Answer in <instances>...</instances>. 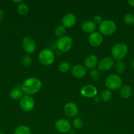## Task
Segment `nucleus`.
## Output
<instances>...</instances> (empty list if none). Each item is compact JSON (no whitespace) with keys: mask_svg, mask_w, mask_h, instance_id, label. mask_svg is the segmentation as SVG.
Returning a JSON list of instances; mask_svg holds the SVG:
<instances>
[{"mask_svg":"<svg viewBox=\"0 0 134 134\" xmlns=\"http://www.w3.org/2000/svg\"><path fill=\"white\" fill-rule=\"evenodd\" d=\"M88 41H89V44L92 47H97L102 44V41H103V37L99 32L95 31L89 35Z\"/></svg>","mask_w":134,"mask_h":134,"instance_id":"14","label":"nucleus"},{"mask_svg":"<svg viewBox=\"0 0 134 134\" xmlns=\"http://www.w3.org/2000/svg\"><path fill=\"white\" fill-rule=\"evenodd\" d=\"M72 125L76 129H80L82 128L83 125H84V121L83 119L80 117H76V119L74 120Z\"/></svg>","mask_w":134,"mask_h":134,"instance_id":"27","label":"nucleus"},{"mask_svg":"<svg viewBox=\"0 0 134 134\" xmlns=\"http://www.w3.org/2000/svg\"><path fill=\"white\" fill-rule=\"evenodd\" d=\"M22 46L24 51L28 54H32L36 50L35 41L30 37H25L22 41Z\"/></svg>","mask_w":134,"mask_h":134,"instance_id":"10","label":"nucleus"},{"mask_svg":"<svg viewBox=\"0 0 134 134\" xmlns=\"http://www.w3.org/2000/svg\"><path fill=\"white\" fill-rule=\"evenodd\" d=\"M81 30L86 34H92L95 32L97 28V25L92 20H85L81 24Z\"/></svg>","mask_w":134,"mask_h":134,"instance_id":"17","label":"nucleus"},{"mask_svg":"<svg viewBox=\"0 0 134 134\" xmlns=\"http://www.w3.org/2000/svg\"><path fill=\"white\" fill-rule=\"evenodd\" d=\"M97 88L91 85H87L83 86L81 89V94L85 98H94L97 95Z\"/></svg>","mask_w":134,"mask_h":134,"instance_id":"11","label":"nucleus"},{"mask_svg":"<svg viewBox=\"0 0 134 134\" xmlns=\"http://www.w3.org/2000/svg\"><path fill=\"white\" fill-rule=\"evenodd\" d=\"M93 22H94V23L96 25L97 24H101V23L102 22V21H103V19H102V17L101 16V15H99V14H97V15H95L94 17H93Z\"/></svg>","mask_w":134,"mask_h":134,"instance_id":"30","label":"nucleus"},{"mask_svg":"<svg viewBox=\"0 0 134 134\" xmlns=\"http://www.w3.org/2000/svg\"><path fill=\"white\" fill-rule=\"evenodd\" d=\"M55 54L49 48H44L39 52L38 54L39 61L42 65H50L55 61Z\"/></svg>","mask_w":134,"mask_h":134,"instance_id":"5","label":"nucleus"},{"mask_svg":"<svg viewBox=\"0 0 134 134\" xmlns=\"http://www.w3.org/2000/svg\"><path fill=\"white\" fill-rule=\"evenodd\" d=\"M23 94L24 92L21 87H16L11 90L10 93H9V96L14 100H20L24 96Z\"/></svg>","mask_w":134,"mask_h":134,"instance_id":"19","label":"nucleus"},{"mask_svg":"<svg viewBox=\"0 0 134 134\" xmlns=\"http://www.w3.org/2000/svg\"><path fill=\"white\" fill-rule=\"evenodd\" d=\"M4 16V13L2 9H0V20H1L3 19V18Z\"/></svg>","mask_w":134,"mask_h":134,"instance_id":"32","label":"nucleus"},{"mask_svg":"<svg viewBox=\"0 0 134 134\" xmlns=\"http://www.w3.org/2000/svg\"><path fill=\"white\" fill-rule=\"evenodd\" d=\"M127 3H128V4L130 6L134 7V0H128Z\"/></svg>","mask_w":134,"mask_h":134,"instance_id":"31","label":"nucleus"},{"mask_svg":"<svg viewBox=\"0 0 134 134\" xmlns=\"http://www.w3.org/2000/svg\"><path fill=\"white\" fill-rule=\"evenodd\" d=\"M35 102L31 96L25 95L20 101V107L24 112H30L34 109Z\"/></svg>","mask_w":134,"mask_h":134,"instance_id":"7","label":"nucleus"},{"mask_svg":"<svg viewBox=\"0 0 134 134\" xmlns=\"http://www.w3.org/2000/svg\"><path fill=\"white\" fill-rule=\"evenodd\" d=\"M131 67H132L133 69H134V59H133V60H132V61H131Z\"/></svg>","mask_w":134,"mask_h":134,"instance_id":"34","label":"nucleus"},{"mask_svg":"<svg viewBox=\"0 0 134 134\" xmlns=\"http://www.w3.org/2000/svg\"><path fill=\"white\" fill-rule=\"evenodd\" d=\"M32 57L28 54L25 55V56L23 57V58H22V64L26 67L30 66V65L32 64Z\"/></svg>","mask_w":134,"mask_h":134,"instance_id":"29","label":"nucleus"},{"mask_svg":"<svg viewBox=\"0 0 134 134\" xmlns=\"http://www.w3.org/2000/svg\"><path fill=\"white\" fill-rule=\"evenodd\" d=\"M73 44V41L71 37L68 35H64L59 38L56 41V48L59 51L62 52H68L71 49Z\"/></svg>","mask_w":134,"mask_h":134,"instance_id":"6","label":"nucleus"},{"mask_svg":"<svg viewBox=\"0 0 134 134\" xmlns=\"http://www.w3.org/2000/svg\"><path fill=\"white\" fill-rule=\"evenodd\" d=\"M123 21L127 25L134 24V14L132 13H127L123 16Z\"/></svg>","mask_w":134,"mask_h":134,"instance_id":"26","label":"nucleus"},{"mask_svg":"<svg viewBox=\"0 0 134 134\" xmlns=\"http://www.w3.org/2000/svg\"><path fill=\"white\" fill-rule=\"evenodd\" d=\"M122 78L117 74H111L108 76L105 81V86L110 90H117L122 86Z\"/></svg>","mask_w":134,"mask_h":134,"instance_id":"3","label":"nucleus"},{"mask_svg":"<svg viewBox=\"0 0 134 134\" xmlns=\"http://www.w3.org/2000/svg\"><path fill=\"white\" fill-rule=\"evenodd\" d=\"M77 18L72 13H68L63 16L62 18V24L66 28L72 27L76 23Z\"/></svg>","mask_w":134,"mask_h":134,"instance_id":"13","label":"nucleus"},{"mask_svg":"<svg viewBox=\"0 0 134 134\" xmlns=\"http://www.w3.org/2000/svg\"><path fill=\"white\" fill-rule=\"evenodd\" d=\"M128 52V47L125 43H118L114 44L111 49L112 58L114 60H122Z\"/></svg>","mask_w":134,"mask_h":134,"instance_id":"2","label":"nucleus"},{"mask_svg":"<svg viewBox=\"0 0 134 134\" xmlns=\"http://www.w3.org/2000/svg\"><path fill=\"white\" fill-rule=\"evenodd\" d=\"M71 73L76 78L81 79L86 75V68L81 65H75L71 68Z\"/></svg>","mask_w":134,"mask_h":134,"instance_id":"15","label":"nucleus"},{"mask_svg":"<svg viewBox=\"0 0 134 134\" xmlns=\"http://www.w3.org/2000/svg\"><path fill=\"white\" fill-rule=\"evenodd\" d=\"M101 99H102L103 102H107L111 99L112 98V92L109 89H106V90H104L103 91L101 92Z\"/></svg>","mask_w":134,"mask_h":134,"instance_id":"24","label":"nucleus"},{"mask_svg":"<svg viewBox=\"0 0 134 134\" xmlns=\"http://www.w3.org/2000/svg\"><path fill=\"white\" fill-rule=\"evenodd\" d=\"M14 134H32V133L31 129L29 127L22 125L16 128Z\"/></svg>","mask_w":134,"mask_h":134,"instance_id":"20","label":"nucleus"},{"mask_svg":"<svg viewBox=\"0 0 134 134\" xmlns=\"http://www.w3.org/2000/svg\"><path fill=\"white\" fill-rule=\"evenodd\" d=\"M55 126L56 130L62 133H68L72 128V125L70 122L64 119H60L56 120Z\"/></svg>","mask_w":134,"mask_h":134,"instance_id":"8","label":"nucleus"},{"mask_svg":"<svg viewBox=\"0 0 134 134\" xmlns=\"http://www.w3.org/2000/svg\"><path fill=\"white\" fill-rule=\"evenodd\" d=\"M42 81L36 77L26 79L21 85V88L24 94L28 96H32L38 93L42 89Z\"/></svg>","mask_w":134,"mask_h":134,"instance_id":"1","label":"nucleus"},{"mask_svg":"<svg viewBox=\"0 0 134 134\" xmlns=\"http://www.w3.org/2000/svg\"><path fill=\"white\" fill-rule=\"evenodd\" d=\"M116 30V24L111 20H105L99 25V31L102 35L109 36L114 34Z\"/></svg>","mask_w":134,"mask_h":134,"instance_id":"4","label":"nucleus"},{"mask_svg":"<svg viewBox=\"0 0 134 134\" xmlns=\"http://www.w3.org/2000/svg\"><path fill=\"white\" fill-rule=\"evenodd\" d=\"M0 134H5L4 133H1V132H0Z\"/></svg>","mask_w":134,"mask_h":134,"instance_id":"35","label":"nucleus"},{"mask_svg":"<svg viewBox=\"0 0 134 134\" xmlns=\"http://www.w3.org/2000/svg\"><path fill=\"white\" fill-rule=\"evenodd\" d=\"M29 11V7L27 4L24 3H21L18 4L17 6V12L19 13L20 15H26Z\"/></svg>","mask_w":134,"mask_h":134,"instance_id":"21","label":"nucleus"},{"mask_svg":"<svg viewBox=\"0 0 134 134\" xmlns=\"http://www.w3.org/2000/svg\"><path fill=\"white\" fill-rule=\"evenodd\" d=\"M59 70L60 71L61 73H66L67 71L70 70L71 69V65L70 64V63H68V62H62L59 64Z\"/></svg>","mask_w":134,"mask_h":134,"instance_id":"23","label":"nucleus"},{"mask_svg":"<svg viewBox=\"0 0 134 134\" xmlns=\"http://www.w3.org/2000/svg\"><path fill=\"white\" fill-rule=\"evenodd\" d=\"M54 33H55V36L58 37L59 38L61 37L64 36V34L66 33V27H64L63 25L62 26H58L55 28Z\"/></svg>","mask_w":134,"mask_h":134,"instance_id":"25","label":"nucleus"},{"mask_svg":"<svg viewBox=\"0 0 134 134\" xmlns=\"http://www.w3.org/2000/svg\"><path fill=\"white\" fill-rule=\"evenodd\" d=\"M64 111L66 115L70 118H74L78 115V107L73 102H68L64 107Z\"/></svg>","mask_w":134,"mask_h":134,"instance_id":"12","label":"nucleus"},{"mask_svg":"<svg viewBox=\"0 0 134 134\" xmlns=\"http://www.w3.org/2000/svg\"><path fill=\"white\" fill-rule=\"evenodd\" d=\"M114 68L118 73H123L126 69V65L123 60H118L114 64Z\"/></svg>","mask_w":134,"mask_h":134,"instance_id":"22","label":"nucleus"},{"mask_svg":"<svg viewBox=\"0 0 134 134\" xmlns=\"http://www.w3.org/2000/svg\"><path fill=\"white\" fill-rule=\"evenodd\" d=\"M114 60L112 57H105L98 63V70L101 71H106L111 69L114 66Z\"/></svg>","mask_w":134,"mask_h":134,"instance_id":"9","label":"nucleus"},{"mask_svg":"<svg viewBox=\"0 0 134 134\" xmlns=\"http://www.w3.org/2000/svg\"><path fill=\"white\" fill-rule=\"evenodd\" d=\"M98 58L95 55H89L87 56L84 60L85 68L88 69H95V68L98 65Z\"/></svg>","mask_w":134,"mask_h":134,"instance_id":"16","label":"nucleus"},{"mask_svg":"<svg viewBox=\"0 0 134 134\" xmlns=\"http://www.w3.org/2000/svg\"><path fill=\"white\" fill-rule=\"evenodd\" d=\"M90 76L91 77V79L94 81H97L100 79L101 77V74H100V72L98 69H91L90 72Z\"/></svg>","mask_w":134,"mask_h":134,"instance_id":"28","label":"nucleus"},{"mask_svg":"<svg viewBox=\"0 0 134 134\" xmlns=\"http://www.w3.org/2000/svg\"><path fill=\"white\" fill-rule=\"evenodd\" d=\"M13 2L16 3H21L22 2V0H18V1H13Z\"/></svg>","mask_w":134,"mask_h":134,"instance_id":"33","label":"nucleus"},{"mask_svg":"<svg viewBox=\"0 0 134 134\" xmlns=\"http://www.w3.org/2000/svg\"><path fill=\"white\" fill-rule=\"evenodd\" d=\"M132 94V88L130 85H124L120 89V96L123 99H128Z\"/></svg>","mask_w":134,"mask_h":134,"instance_id":"18","label":"nucleus"}]
</instances>
